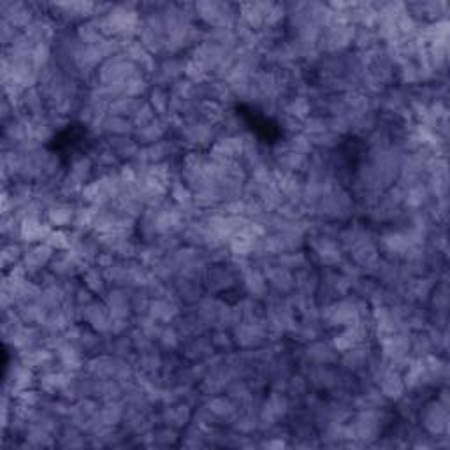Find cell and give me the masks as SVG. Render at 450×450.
<instances>
[{
    "instance_id": "cell-5",
    "label": "cell",
    "mask_w": 450,
    "mask_h": 450,
    "mask_svg": "<svg viewBox=\"0 0 450 450\" xmlns=\"http://www.w3.org/2000/svg\"><path fill=\"white\" fill-rule=\"evenodd\" d=\"M339 359V354L334 350L331 343L312 342L302 352V362L312 366H332Z\"/></svg>"
},
{
    "instance_id": "cell-19",
    "label": "cell",
    "mask_w": 450,
    "mask_h": 450,
    "mask_svg": "<svg viewBox=\"0 0 450 450\" xmlns=\"http://www.w3.org/2000/svg\"><path fill=\"white\" fill-rule=\"evenodd\" d=\"M25 250L18 241H4L2 245V266L6 270H11V266H18L24 259Z\"/></svg>"
},
{
    "instance_id": "cell-17",
    "label": "cell",
    "mask_w": 450,
    "mask_h": 450,
    "mask_svg": "<svg viewBox=\"0 0 450 450\" xmlns=\"http://www.w3.org/2000/svg\"><path fill=\"white\" fill-rule=\"evenodd\" d=\"M139 102L141 99H131V97H118L109 104L108 108V115L113 116H122V118H132V115L138 109Z\"/></svg>"
},
{
    "instance_id": "cell-4",
    "label": "cell",
    "mask_w": 450,
    "mask_h": 450,
    "mask_svg": "<svg viewBox=\"0 0 450 450\" xmlns=\"http://www.w3.org/2000/svg\"><path fill=\"white\" fill-rule=\"evenodd\" d=\"M181 302L176 300V296H168V297H157V300H151L150 308L146 315H150L151 319L157 320V322L168 325L173 324L178 317L181 315Z\"/></svg>"
},
{
    "instance_id": "cell-22",
    "label": "cell",
    "mask_w": 450,
    "mask_h": 450,
    "mask_svg": "<svg viewBox=\"0 0 450 450\" xmlns=\"http://www.w3.org/2000/svg\"><path fill=\"white\" fill-rule=\"evenodd\" d=\"M155 118H158V116H157V113L153 111V108L148 104V101H141L139 102L138 109H135V113L132 115L131 122L134 123L135 128H141L153 122Z\"/></svg>"
},
{
    "instance_id": "cell-14",
    "label": "cell",
    "mask_w": 450,
    "mask_h": 450,
    "mask_svg": "<svg viewBox=\"0 0 450 450\" xmlns=\"http://www.w3.org/2000/svg\"><path fill=\"white\" fill-rule=\"evenodd\" d=\"M135 127L128 118L122 116L106 115L104 118V134L111 138H126V135H134Z\"/></svg>"
},
{
    "instance_id": "cell-12",
    "label": "cell",
    "mask_w": 450,
    "mask_h": 450,
    "mask_svg": "<svg viewBox=\"0 0 450 450\" xmlns=\"http://www.w3.org/2000/svg\"><path fill=\"white\" fill-rule=\"evenodd\" d=\"M168 131H169V127H168V123L164 122V118H155L153 122L148 123V126L135 128L134 139L139 146H150V145H155V143L162 141Z\"/></svg>"
},
{
    "instance_id": "cell-1",
    "label": "cell",
    "mask_w": 450,
    "mask_h": 450,
    "mask_svg": "<svg viewBox=\"0 0 450 450\" xmlns=\"http://www.w3.org/2000/svg\"><path fill=\"white\" fill-rule=\"evenodd\" d=\"M419 417L422 429L429 436L441 438L444 434H449V406L441 404L438 399L421 406Z\"/></svg>"
},
{
    "instance_id": "cell-8",
    "label": "cell",
    "mask_w": 450,
    "mask_h": 450,
    "mask_svg": "<svg viewBox=\"0 0 450 450\" xmlns=\"http://www.w3.org/2000/svg\"><path fill=\"white\" fill-rule=\"evenodd\" d=\"M181 350H183V357L188 359L190 362H203L215 354L211 338H206V334L185 342L181 345Z\"/></svg>"
},
{
    "instance_id": "cell-9",
    "label": "cell",
    "mask_w": 450,
    "mask_h": 450,
    "mask_svg": "<svg viewBox=\"0 0 450 450\" xmlns=\"http://www.w3.org/2000/svg\"><path fill=\"white\" fill-rule=\"evenodd\" d=\"M171 287L176 300L180 302H185V305H198L200 297H203V287L195 280L178 276L175 282L171 283Z\"/></svg>"
},
{
    "instance_id": "cell-2",
    "label": "cell",
    "mask_w": 450,
    "mask_h": 450,
    "mask_svg": "<svg viewBox=\"0 0 450 450\" xmlns=\"http://www.w3.org/2000/svg\"><path fill=\"white\" fill-rule=\"evenodd\" d=\"M203 283L210 294H225L236 287L237 276L230 264L229 266H225L224 262L211 264V266L208 267V273L204 276Z\"/></svg>"
},
{
    "instance_id": "cell-24",
    "label": "cell",
    "mask_w": 450,
    "mask_h": 450,
    "mask_svg": "<svg viewBox=\"0 0 450 450\" xmlns=\"http://www.w3.org/2000/svg\"><path fill=\"white\" fill-rule=\"evenodd\" d=\"M438 401H440L441 404H445V406H449V391L447 389H441L440 396H438Z\"/></svg>"
},
{
    "instance_id": "cell-10",
    "label": "cell",
    "mask_w": 450,
    "mask_h": 450,
    "mask_svg": "<svg viewBox=\"0 0 450 450\" xmlns=\"http://www.w3.org/2000/svg\"><path fill=\"white\" fill-rule=\"evenodd\" d=\"M74 213L76 206H73V204L67 203V200H56L55 204H51V206L48 208L44 217H46V222L51 227L63 229V227H73Z\"/></svg>"
},
{
    "instance_id": "cell-13",
    "label": "cell",
    "mask_w": 450,
    "mask_h": 450,
    "mask_svg": "<svg viewBox=\"0 0 450 450\" xmlns=\"http://www.w3.org/2000/svg\"><path fill=\"white\" fill-rule=\"evenodd\" d=\"M204 404H206L208 410H210L211 414L218 419V421H224V422H229L230 419L240 411V408L236 406V403H234L229 396H222V394L211 396V398H206Z\"/></svg>"
},
{
    "instance_id": "cell-3",
    "label": "cell",
    "mask_w": 450,
    "mask_h": 450,
    "mask_svg": "<svg viewBox=\"0 0 450 450\" xmlns=\"http://www.w3.org/2000/svg\"><path fill=\"white\" fill-rule=\"evenodd\" d=\"M53 255H55V250H53L50 245H36V247L29 248L25 252L24 259H21V266H24L26 275L37 276L39 273H43L46 267H50Z\"/></svg>"
},
{
    "instance_id": "cell-16",
    "label": "cell",
    "mask_w": 450,
    "mask_h": 450,
    "mask_svg": "<svg viewBox=\"0 0 450 450\" xmlns=\"http://www.w3.org/2000/svg\"><path fill=\"white\" fill-rule=\"evenodd\" d=\"M83 285L90 290L92 294H106V276L104 271L99 267H90L86 266L83 270Z\"/></svg>"
},
{
    "instance_id": "cell-21",
    "label": "cell",
    "mask_w": 450,
    "mask_h": 450,
    "mask_svg": "<svg viewBox=\"0 0 450 450\" xmlns=\"http://www.w3.org/2000/svg\"><path fill=\"white\" fill-rule=\"evenodd\" d=\"M157 343L160 345V349H164L168 352L180 349V347L183 345V342H181L180 334H178L176 327L171 324H168V325H164V327H162V332H160V336H158Z\"/></svg>"
},
{
    "instance_id": "cell-6",
    "label": "cell",
    "mask_w": 450,
    "mask_h": 450,
    "mask_svg": "<svg viewBox=\"0 0 450 450\" xmlns=\"http://www.w3.org/2000/svg\"><path fill=\"white\" fill-rule=\"evenodd\" d=\"M192 414H194V408L190 404H187L185 401H178L173 404H164L162 411L158 414V421L164 426L181 429V427H187L188 422L192 421Z\"/></svg>"
},
{
    "instance_id": "cell-20",
    "label": "cell",
    "mask_w": 450,
    "mask_h": 450,
    "mask_svg": "<svg viewBox=\"0 0 450 450\" xmlns=\"http://www.w3.org/2000/svg\"><path fill=\"white\" fill-rule=\"evenodd\" d=\"M178 438H180L178 429L171 426H162L155 431L151 429V445H157V447H169V445H175Z\"/></svg>"
},
{
    "instance_id": "cell-7",
    "label": "cell",
    "mask_w": 450,
    "mask_h": 450,
    "mask_svg": "<svg viewBox=\"0 0 450 450\" xmlns=\"http://www.w3.org/2000/svg\"><path fill=\"white\" fill-rule=\"evenodd\" d=\"M377 387L387 401H398L406 392L403 377H401L399 372H394V369H389V372H385L384 375L378 378Z\"/></svg>"
},
{
    "instance_id": "cell-23",
    "label": "cell",
    "mask_w": 450,
    "mask_h": 450,
    "mask_svg": "<svg viewBox=\"0 0 450 450\" xmlns=\"http://www.w3.org/2000/svg\"><path fill=\"white\" fill-rule=\"evenodd\" d=\"M211 343H213L215 350H230L234 347L232 338L227 334V331H222V329H218V331L211 336Z\"/></svg>"
},
{
    "instance_id": "cell-18",
    "label": "cell",
    "mask_w": 450,
    "mask_h": 450,
    "mask_svg": "<svg viewBox=\"0 0 450 450\" xmlns=\"http://www.w3.org/2000/svg\"><path fill=\"white\" fill-rule=\"evenodd\" d=\"M275 262L278 264V266H282V267H285V270L296 273V271H300L305 266H308V257L300 250L285 252V253H282V255L276 257Z\"/></svg>"
},
{
    "instance_id": "cell-15",
    "label": "cell",
    "mask_w": 450,
    "mask_h": 450,
    "mask_svg": "<svg viewBox=\"0 0 450 450\" xmlns=\"http://www.w3.org/2000/svg\"><path fill=\"white\" fill-rule=\"evenodd\" d=\"M148 97L150 99L146 101L153 108V111L157 113L158 118L169 115V109H171V93L168 90L162 88V86H153V88H150Z\"/></svg>"
},
{
    "instance_id": "cell-11",
    "label": "cell",
    "mask_w": 450,
    "mask_h": 450,
    "mask_svg": "<svg viewBox=\"0 0 450 450\" xmlns=\"http://www.w3.org/2000/svg\"><path fill=\"white\" fill-rule=\"evenodd\" d=\"M51 230V225L48 222H43L41 218L21 220L20 240L25 243H44Z\"/></svg>"
}]
</instances>
